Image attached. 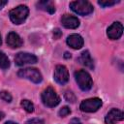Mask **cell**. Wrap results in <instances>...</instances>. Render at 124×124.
<instances>
[{
	"label": "cell",
	"mask_w": 124,
	"mask_h": 124,
	"mask_svg": "<svg viewBox=\"0 0 124 124\" xmlns=\"http://www.w3.org/2000/svg\"><path fill=\"white\" fill-rule=\"evenodd\" d=\"M119 1H117V0H99L98 4L102 7H110V6L115 5Z\"/></svg>",
	"instance_id": "obj_18"
},
{
	"label": "cell",
	"mask_w": 124,
	"mask_h": 124,
	"mask_svg": "<svg viewBox=\"0 0 124 124\" xmlns=\"http://www.w3.org/2000/svg\"><path fill=\"white\" fill-rule=\"evenodd\" d=\"M0 98L2 100H4L5 102H8V103H10L12 101V95L7 91H2L0 93Z\"/></svg>",
	"instance_id": "obj_19"
},
{
	"label": "cell",
	"mask_w": 124,
	"mask_h": 124,
	"mask_svg": "<svg viewBox=\"0 0 124 124\" xmlns=\"http://www.w3.org/2000/svg\"><path fill=\"white\" fill-rule=\"evenodd\" d=\"M67 45L74 49H79L83 46V39L78 34H72L67 38Z\"/></svg>",
	"instance_id": "obj_12"
},
{
	"label": "cell",
	"mask_w": 124,
	"mask_h": 124,
	"mask_svg": "<svg viewBox=\"0 0 124 124\" xmlns=\"http://www.w3.org/2000/svg\"><path fill=\"white\" fill-rule=\"evenodd\" d=\"M124 119V114L120 109L117 108H112L110 109L106 117H105V122L106 124H115L118 121H122Z\"/></svg>",
	"instance_id": "obj_9"
},
{
	"label": "cell",
	"mask_w": 124,
	"mask_h": 124,
	"mask_svg": "<svg viewBox=\"0 0 124 124\" xmlns=\"http://www.w3.org/2000/svg\"><path fill=\"white\" fill-rule=\"evenodd\" d=\"M103 102L100 98H90V99H86L83 100L80 103V109L84 112H95L97 111L101 106H102Z\"/></svg>",
	"instance_id": "obj_6"
},
{
	"label": "cell",
	"mask_w": 124,
	"mask_h": 124,
	"mask_svg": "<svg viewBox=\"0 0 124 124\" xmlns=\"http://www.w3.org/2000/svg\"><path fill=\"white\" fill-rule=\"evenodd\" d=\"M41 98H42V101H43L44 105L48 107V108H54L60 103L59 96L57 95L55 90L50 86L46 87L43 91V93L41 95Z\"/></svg>",
	"instance_id": "obj_2"
},
{
	"label": "cell",
	"mask_w": 124,
	"mask_h": 124,
	"mask_svg": "<svg viewBox=\"0 0 124 124\" xmlns=\"http://www.w3.org/2000/svg\"><path fill=\"white\" fill-rule=\"evenodd\" d=\"M70 8L73 12L79 16H87L93 12V6L90 2L85 0H78L70 3Z\"/></svg>",
	"instance_id": "obj_4"
},
{
	"label": "cell",
	"mask_w": 124,
	"mask_h": 124,
	"mask_svg": "<svg viewBox=\"0 0 124 124\" xmlns=\"http://www.w3.org/2000/svg\"><path fill=\"white\" fill-rule=\"evenodd\" d=\"M78 61L80 62V64H82L83 66L89 68V69H93L94 68V63H93V59L89 53L88 50H84L80 53V56L78 57Z\"/></svg>",
	"instance_id": "obj_14"
},
{
	"label": "cell",
	"mask_w": 124,
	"mask_h": 124,
	"mask_svg": "<svg viewBox=\"0 0 124 124\" xmlns=\"http://www.w3.org/2000/svg\"><path fill=\"white\" fill-rule=\"evenodd\" d=\"M54 79L57 83L63 85L69 80V72L63 65H57L54 70Z\"/></svg>",
	"instance_id": "obj_8"
},
{
	"label": "cell",
	"mask_w": 124,
	"mask_h": 124,
	"mask_svg": "<svg viewBox=\"0 0 124 124\" xmlns=\"http://www.w3.org/2000/svg\"><path fill=\"white\" fill-rule=\"evenodd\" d=\"M28 14H29V10H28L27 6L19 5L16 8H14L13 10H11L9 15H10V18L13 23L20 24L26 19V17L28 16Z\"/></svg>",
	"instance_id": "obj_3"
},
{
	"label": "cell",
	"mask_w": 124,
	"mask_h": 124,
	"mask_svg": "<svg viewBox=\"0 0 124 124\" xmlns=\"http://www.w3.org/2000/svg\"><path fill=\"white\" fill-rule=\"evenodd\" d=\"M20 105H21V107H22L27 112H33V111H34V106H33V104H32L29 100H26V99L22 100L21 103H20Z\"/></svg>",
	"instance_id": "obj_17"
},
{
	"label": "cell",
	"mask_w": 124,
	"mask_h": 124,
	"mask_svg": "<svg viewBox=\"0 0 124 124\" xmlns=\"http://www.w3.org/2000/svg\"><path fill=\"white\" fill-rule=\"evenodd\" d=\"M123 33V26L120 22L116 21V22H113L108 28V31H107V35L109 39L111 40H117L121 37Z\"/></svg>",
	"instance_id": "obj_10"
},
{
	"label": "cell",
	"mask_w": 124,
	"mask_h": 124,
	"mask_svg": "<svg viewBox=\"0 0 124 124\" xmlns=\"http://www.w3.org/2000/svg\"><path fill=\"white\" fill-rule=\"evenodd\" d=\"M5 124H17L16 122H14V121H7Z\"/></svg>",
	"instance_id": "obj_27"
},
{
	"label": "cell",
	"mask_w": 124,
	"mask_h": 124,
	"mask_svg": "<svg viewBox=\"0 0 124 124\" xmlns=\"http://www.w3.org/2000/svg\"><path fill=\"white\" fill-rule=\"evenodd\" d=\"M38 9L46 11L49 14H53L55 12V6L51 1H40L37 4Z\"/></svg>",
	"instance_id": "obj_15"
},
{
	"label": "cell",
	"mask_w": 124,
	"mask_h": 124,
	"mask_svg": "<svg viewBox=\"0 0 124 124\" xmlns=\"http://www.w3.org/2000/svg\"><path fill=\"white\" fill-rule=\"evenodd\" d=\"M69 124H81V122H80V120L78 118H73V119H71Z\"/></svg>",
	"instance_id": "obj_24"
},
{
	"label": "cell",
	"mask_w": 124,
	"mask_h": 124,
	"mask_svg": "<svg viewBox=\"0 0 124 124\" xmlns=\"http://www.w3.org/2000/svg\"><path fill=\"white\" fill-rule=\"evenodd\" d=\"M61 23L65 28L69 29H76L79 26L78 18L71 15H63L61 17Z\"/></svg>",
	"instance_id": "obj_11"
},
{
	"label": "cell",
	"mask_w": 124,
	"mask_h": 124,
	"mask_svg": "<svg viewBox=\"0 0 124 124\" xmlns=\"http://www.w3.org/2000/svg\"><path fill=\"white\" fill-rule=\"evenodd\" d=\"M7 3H8V2H7L6 0H0V10H1Z\"/></svg>",
	"instance_id": "obj_25"
},
{
	"label": "cell",
	"mask_w": 124,
	"mask_h": 124,
	"mask_svg": "<svg viewBox=\"0 0 124 124\" xmlns=\"http://www.w3.org/2000/svg\"><path fill=\"white\" fill-rule=\"evenodd\" d=\"M7 44L9 46L13 47V48H16V47H20L22 46V40L19 37L18 34H16V32H10L7 35Z\"/></svg>",
	"instance_id": "obj_13"
},
{
	"label": "cell",
	"mask_w": 124,
	"mask_h": 124,
	"mask_svg": "<svg viewBox=\"0 0 124 124\" xmlns=\"http://www.w3.org/2000/svg\"><path fill=\"white\" fill-rule=\"evenodd\" d=\"M61 35H62V32L60 31V29L55 28V29L53 30V36H54V38H55V39H59Z\"/></svg>",
	"instance_id": "obj_23"
},
{
	"label": "cell",
	"mask_w": 124,
	"mask_h": 124,
	"mask_svg": "<svg viewBox=\"0 0 124 124\" xmlns=\"http://www.w3.org/2000/svg\"><path fill=\"white\" fill-rule=\"evenodd\" d=\"M17 76L19 78H27V79L31 80L32 82H34V83H40L43 80L42 74L36 68L20 69L17 73Z\"/></svg>",
	"instance_id": "obj_5"
},
{
	"label": "cell",
	"mask_w": 124,
	"mask_h": 124,
	"mask_svg": "<svg viewBox=\"0 0 124 124\" xmlns=\"http://www.w3.org/2000/svg\"><path fill=\"white\" fill-rule=\"evenodd\" d=\"M75 78L79 86V88L83 91H88L91 89L93 85V80L91 76L85 70H78L75 73Z\"/></svg>",
	"instance_id": "obj_1"
},
{
	"label": "cell",
	"mask_w": 124,
	"mask_h": 124,
	"mask_svg": "<svg viewBox=\"0 0 124 124\" xmlns=\"http://www.w3.org/2000/svg\"><path fill=\"white\" fill-rule=\"evenodd\" d=\"M64 57H65V58H71V53H69V52H65Z\"/></svg>",
	"instance_id": "obj_26"
},
{
	"label": "cell",
	"mask_w": 124,
	"mask_h": 124,
	"mask_svg": "<svg viewBox=\"0 0 124 124\" xmlns=\"http://www.w3.org/2000/svg\"><path fill=\"white\" fill-rule=\"evenodd\" d=\"M3 117H4V113H3L2 111H0V120H1Z\"/></svg>",
	"instance_id": "obj_28"
},
{
	"label": "cell",
	"mask_w": 124,
	"mask_h": 124,
	"mask_svg": "<svg viewBox=\"0 0 124 124\" xmlns=\"http://www.w3.org/2000/svg\"><path fill=\"white\" fill-rule=\"evenodd\" d=\"M65 99H66L68 102H71V103H74V102L76 101L75 95H74L72 92H70V91H67V92H66V94H65Z\"/></svg>",
	"instance_id": "obj_21"
},
{
	"label": "cell",
	"mask_w": 124,
	"mask_h": 124,
	"mask_svg": "<svg viewBox=\"0 0 124 124\" xmlns=\"http://www.w3.org/2000/svg\"><path fill=\"white\" fill-rule=\"evenodd\" d=\"M70 113H71V109H70L68 107H63V108L59 110V112H58L59 116H61V117H65V116H67V115L70 114Z\"/></svg>",
	"instance_id": "obj_20"
},
{
	"label": "cell",
	"mask_w": 124,
	"mask_h": 124,
	"mask_svg": "<svg viewBox=\"0 0 124 124\" xmlns=\"http://www.w3.org/2000/svg\"><path fill=\"white\" fill-rule=\"evenodd\" d=\"M2 44V40H1V36H0V45Z\"/></svg>",
	"instance_id": "obj_29"
},
{
	"label": "cell",
	"mask_w": 124,
	"mask_h": 124,
	"mask_svg": "<svg viewBox=\"0 0 124 124\" xmlns=\"http://www.w3.org/2000/svg\"><path fill=\"white\" fill-rule=\"evenodd\" d=\"M26 124H45V122L41 118H32V119L27 120Z\"/></svg>",
	"instance_id": "obj_22"
},
{
	"label": "cell",
	"mask_w": 124,
	"mask_h": 124,
	"mask_svg": "<svg viewBox=\"0 0 124 124\" xmlns=\"http://www.w3.org/2000/svg\"><path fill=\"white\" fill-rule=\"evenodd\" d=\"M9 67H10V60L8 56L3 51H0V68L3 70H6Z\"/></svg>",
	"instance_id": "obj_16"
},
{
	"label": "cell",
	"mask_w": 124,
	"mask_h": 124,
	"mask_svg": "<svg viewBox=\"0 0 124 124\" xmlns=\"http://www.w3.org/2000/svg\"><path fill=\"white\" fill-rule=\"evenodd\" d=\"M38 61L37 56L28 52H18L15 56V63L17 66H22L25 64H34Z\"/></svg>",
	"instance_id": "obj_7"
}]
</instances>
